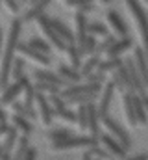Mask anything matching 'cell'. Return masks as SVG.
I'll return each instance as SVG.
<instances>
[{"mask_svg":"<svg viewBox=\"0 0 148 160\" xmlns=\"http://www.w3.org/2000/svg\"><path fill=\"white\" fill-rule=\"evenodd\" d=\"M22 17H13L11 24H9V34L6 39V47H4V58L0 63V88L4 89L9 84V77H11V65L15 60V50L19 45V36L22 32Z\"/></svg>","mask_w":148,"mask_h":160,"instance_id":"1","label":"cell"},{"mask_svg":"<svg viewBox=\"0 0 148 160\" xmlns=\"http://www.w3.org/2000/svg\"><path fill=\"white\" fill-rule=\"evenodd\" d=\"M126 6L132 11L133 19L137 21L139 32H141V38H143V48H145V54H146V60H148V15L143 9L139 0H126Z\"/></svg>","mask_w":148,"mask_h":160,"instance_id":"2","label":"cell"},{"mask_svg":"<svg viewBox=\"0 0 148 160\" xmlns=\"http://www.w3.org/2000/svg\"><path fill=\"white\" fill-rule=\"evenodd\" d=\"M93 145H100V140L89 136H71L63 142H54L52 143V151H69V149H89Z\"/></svg>","mask_w":148,"mask_h":160,"instance_id":"3","label":"cell"},{"mask_svg":"<svg viewBox=\"0 0 148 160\" xmlns=\"http://www.w3.org/2000/svg\"><path fill=\"white\" fill-rule=\"evenodd\" d=\"M30 84V78L28 77H21L19 80H13V82H9L4 89H2V95H0V104L2 106H7V104H11V102H15L17 99H19V95L24 91V88Z\"/></svg>","mask_w":148,"mask_h":160,"instance_id":"4","label":"cell"},{"mask_svg":"<svg viewBox=\"0 0 148 160\" xmlns=\"http://www.w3.org/2000/svg\"><path fill=\"white\" fill-rule=\"evenodd\" d=\"M37 24H39L41 32L46 36L48 43H50L56 50H59V52H65V50H67V43H65V41L56 34V30H54V28H52V24H50V17H48L46 13H43V15L37 19Z\"/></svg>","mask_w":148,"mask_h":160,"instance_id":"5","label":"cell"},{"mask_svg":"<svg viewBox=\"0 0 148 160\" xmlns=\"http://www.w3.org/2000/svg\"><path fill=\"white\" fill-rule=\"evenodd\" d=\"M102 125L108 128V132H109L113 138H117L118 142H120V145L126 149V151H130L132 149V138H130V134L117 123V121L113 119V118H109V116H106L104 119H102Z\"/></svg>","mask_w":148,"mask_h":160,"instance_id":"6","label":"cell"},{"mask_svg":"<svg viewBox=\"0 0 148 160\" xmlns=\"http://www.w3.org/2000/svg\"><path fill=\"white\" fill-rule=\"evenodd\" d=\"M115 84H113V80H109L104 88H102V93H100V101H98V116H100V119H104L108 114H109V106H111V101H113V95H115Z\"/></svg>","mask_w":148,"mask_h":160,"instance_id":"7","label":"cell"},{"mask_svg":"<svg viewBox=\"0 0 148 160\" xmlns=\"http://www.w3.org/2000/svg\"><path fill=\"white\" fill-rule=\"evenodd\" d=\"M100 143L104 145V149L109 153L113 158H124V157L128 155V151L120 145V142H118L117 138H113L109 132H108V134H104V132L100 134Z\"/></svg>","mask_w":148,"mask_h":160,"instance_id":"8","label":"cell"},{"mask_svg":"<svg viewBox=\"0 0 148 160\" xmlns=\"http://www.w3.org/2000/svg\"><path fill=\"white\" fill-rule=\"evenodd\" d=\"M100 123H102V119H100V116H98L96 104H95V102H89V104H87V130H89L91 136L96 138V140H100V134H102Z\"/></svg>","mask_w":148,"mask_h":160,"instance_id":"9","label":"cell"},{"mask_svg":"<svg viewBox=\"0 0 148 160\" xmlns=\"http://www.w3.org/2000/svg\"><path fill=\"white\" fill-rule=\"evenodd\" d=\"M17 50L22 54V56H26V58H30V60H34V62H37V63H41V65H50V56L48 54H43V52H39V50H35L30 43H21L19 41V45H17Z\"/></svg>","mask_w":148,"mask_h":160,"instance_id":"10","label":"cell"},{"mask_svg":"<svg viewBox=\"0 0 148 160\" xmlns=\"http://www.w3.org/2000/svg\"><path fill=\"white\" fill-rule=\"evenodd\" d=\"M124 63H126L128 73H130V80H132V86H133V93H137V95H145V93H146V86H145V82H143V78H141L137 67H135L133 58L124 60Z\"/></svg>","mask_w":148,"mask_h":160,"instance_id":"11","label":"cell"},{"mask_svg":"<svg viewBox=\"0 0 148 160\" xmlns=\"http://www.w3.org/2000/svg\"><path fill=\"white\" fill-rule=\"evenodd\" d=\"M35 102H37V108H39V116H41V121L48 127L52 119H54V108L52 104L48 102V97L44 93H37L35 95Z\"/></svg>","mask_w":148,"mask_h":160,"instance_id":"12","label":"cell"},{"mask_svg":"<svg viewBox=\"0 0 148 160\" xmlns=\"http://www.w3.org/2000/svg\"><path fill=\"white\" fill-rule=\"evenodd\" d=\"M133 47V39H132V36L128 34V36H124V38H120V39H117L113 45H111L109 48H108V58H120L126 50H130Z\"/></svg>","mask_w":148,"mask_h":160,"instance_id":"13","label":"cell"},{"mask_svg":"<svg viewBox=\"0 0 148 160\" xmlns=\"http://www.w3.org/2000/svg\"><path fill=\"white\" fill-rule=\"evenodd\" d=\"M50 2L52 0H37V2H34V4H30V8L24 11V15H22V21L24 22H34V21H37L43 13H44V9L50 6Z\"/></svg>","mask_w":148,"mask_h":160,"instance_id":"14","label":"cell"},{"mask_svg":"<svg viewBox=\"0 0 148 160\" xmlns=\"http://www.w3.org/2000/svg\"><path fill=\"white\" fill-rule=\"evenodd\" d=\"M133 62H135V67H137L141 78L145 82V86L148 88V60H146V54H145L143 47H135V50H133Z\"/></svg>","mask_w":148,"mask_h":160,"instance_id":"15","label":"cell"},{"mask_svg":"<svg viewBox=\"0 0 148 160\" xmlns=\"http://www.w3.org/2000/svg\"><path fill=\"white\" fill-rule=\"evenodd\" d=\"M50 24H52V28L56 30V34L61 38V39L65 41L67 45H71V43H76V36L72 34V30L61 21V19H54V17H50Z\"/></svg>","mask_w":148,"mask_h":160,"instance_id":"16","label":"cell"},{"mask_svg":"<svg viewBox=\"0 0 148 160\" xmlns=\"http://www.w3.org/2000/svg\"><path fill=\"white\" fill-rule=\"evenodd\" d=\"M58 75L65 80L67 86H71V84H80V80L83 78L78 69H74L72 65H65V63H59V65H58Z\"/></svg>","mask_w":148,"mask_h":160,"instance_id":"17","label":"cell"},{"mask_svg":"<svg viewBox=\"0 0 148 160\" xmlns=\"http://www.w3.org/2000/svg\"><path fill=\"white\" fill-rule=\"evenodd\" d=\"M106 17H108V22L111 24V28L120 36V38H124V36H128V24L124 22V19L115 11V9H108V13H106Z\"/></svg>","mask_w":148,"mask_h":160,"instance_id":"18","label":"cell"},{"mask_svg":"<svg viewBox=\"0 0 148 160\" xmlns=\"http://www.w3.org/2000/svg\"><path fill=\"white\" fill-rule=\"evenodd\" d=\"M34 78L35 82H48V84H56V86H67L65 84V80L61 78L58 73H52V71H48V69H35L34 71Z\"/></svg>","mask_w":148,"mask_h":160,"instance_id":"19","label":"cell"},{"mask_svg":"<svg viewBox=\"0 0 148 160\" xmlns=\"http://www.w3.org/2000/svg\"><path fill=\"white\" fill-rule=\"evenodd\" d=\"M74 24H76V39H78V45H81V43L85 41V38L89 36V32H87L89 21H87L85 13L76 11V15H74Z\"/></svg>","mask_w":148,"mask_h":160,"instance_id":"20","label":"cell"},{"mask_svg":"<svg viewBox=\"0 0 148 160\" xmlns=\"http://www.w3.org/2000/svg\"><path fill=\"white\" fill-rule=\"evenodd\" d=\"M28 151H30V136L21 134L19 140H17L15 149L11 151V160H24V157H26Z\"/></svg>","mask_w":148,"mask_h":160,"instance_id":"21","label":"cell"},{"mask_svg":"<svg viewBox=\"0 0 148 160\" xmlns=\"http://www.w3.org/2000/svg\"><path fill=\"white\" fill-rule=\"evenodd\" d=\"M122 104H124V112H126V119L132 127L137 125V118H135V106H133V93L132 91H124L122 95Z\"/></svg>","mask_w":148,"mask_h":160,"instance_id":"22","label":"cell"},{"mask_svg":"<svg viewBox=\"0 0 148 160\" xmlns=\"http://www.w3.org/2000/svg\"><path fill=\"white\" fill-rule=\"evenodd\" d=\"M17 140H19V128H17V127H13V125H9L7 132L4 134L2 149H4L6 153H11V151L15 149V145H17Z\"/></svg>","mask_w":148,"mask_h":160,"instance_id":"23","label":"cell"},{"mask_svg":"<svg viewBox=\"0 0 148 160\" xmlns=\"http://www.w3.org/2000/svg\"><path fill=\"white\" fill-rule=\"evenodd\" d=\"M133 106H135V118H137V125L146 127V125H148L146 108H145V104H143L141 95H137V93H133Z\"/></svg>","mask_w":148,"mask_h":160,"instance_id":"24","label":"cell"},{"mask_svg":"<svg viewBox=\"0 0 148 160\" xmlns=\"http://www.w3.org/2000/svg\"><path fill=\"white\" fill-rule=\"evenodd\" d=\"M74 136L72 130L71 128H65V127H54V128H50L48 132H46V138L54 143V142H63V140H67V138H71Z\"/></svg>","mask_w":148,"mask_h":160,"instance_id":"25","label":"cell"},{"mask_svg":"<svg viewBox=\"0 0 148 160\" xmlns=\"http://www.w3.org/2000/svg\"><path fill=\"white\" fill-rule=\"evenodd\" d=\"M11 123H13V127H17V128L21 130V134H26V136H30V134L34 132V125H32V121L26 119L24 116L13 114V118H11Z\"/></svg>","mask_w":148,"mask_h":160,"instance_id":"26","label":"cell"},{"mask_svg":"<svg viewBox=\"0 0 148 160\" xmlns=\"http://www.w3.org/2000/svg\"><path fill=\"white\" fill-rule=\"evenodd\" d=\"M102 60H100V56H96V54H93V56H89L87 58V62H83L81 63V67H80V75L83 77V78H87L93 71H96L98 69V63H100Z\"/></svg>","mask_w":148,"mask_h":160,"instance_id":"27","label":"cell"},{"mask_svg":"<svg viewBox=\"0 0 148 160\" xmlns=\"http://www.w3.org/2000/svg\"><path fill=\"white\" fill-rule=\"evenodd\" d=\"M67 56H69V60H71V65H72L74 69H80L81 67V52H80V47L76 45V43H71V45H67Z\"/></svg>","mask_w":148,"mask_h":160,"instance_id":"28","label":"cell"},{"mask_svg":"<svg viewBox=\"0 0 148 160\" xmlns=\"http://www.w3.org/2000/svg\"><path fill=\"white\" fill-rule=\"evenodd\" d=\"M122 63H124L122 58H108V60H102V62L98 63V69H96V71H102V73H113V71H117Z\"/></svg>","mask_w":148,"mask_h":160,"instance_id":"29","label":"cell"},{"mask_svg":"<svg viewBox=\"0 0 148 160\" xmlns=\"http://www.w3.org/2000/svg\"><path fill=\"white\" fill-rule=\"evenodd\" d=\"M11 108H13V112L15 114H19V116H24L26 119H35L37 114L34 108H30V106H26L24 102H19V101H15V102H11Z\"/></svg>","mask_w":148,"mask_h":160,"instance_id":"30","label":"cell"},{"mask_svg":"<svg viewBox=\"0 0 148 160\" xmlns=\"http://www.w3.org/2000/svg\"><path fill=\"white\" fill-rule=\"evenodd\" d=\"M96 45H98L96 36L89 34V36L85 38V41H83L81 45H78V47H80V52H81L83 56H93V54H95V50H96Z\"/></svg>","mask_w":148,"mask_h":160,"instance_id":"31","label":"cell"},{"mask_svg":"<svg viewBox=\"0 0 148 160\" xmlns=\"http://www.w3.org/2000/svg\"><path fill=\"white\" fill-rule=\"evenodd\" d=\"M100 95L98 93H81V95H76L72 99H69L67 101V106L69 104H76V106H80V104H89V102H95V99H98Z\"/></svg>","mask_w":148,"mask_h":160,"instance_id":"32","label":"cell"},{"mask_svg":"<svg viewBox=\"0 0 148 160\" xmlns=\"http://www.w3.org/2000/svg\"><path fill=\"white\" fill-rule=\"evenodd\" d=\"M34 88H35L37 93H44V95H56V93L61 91L59 86H56V84H48V82H37V84H34Z\"/></svg>","mask_w":148,"mask_h":160,"instance_id":"33","label":"cell"},{"mask_svg":"<svg viewBox=\"0 0 148 160\" xmlns=\"http://www.w3.org/2000/svg\"><path fill=\"white\" fill-rule=\"evenodd\" d=\"M87 32H89V34H93V36H100V38H106V36H109V34H108V26H106V24H102L100 21L89 22V26H87Z\"/></svg>","mask_w":148,"mask_h":160,"instance_id":"34","label":"cell"},{"mask_svg":"<svg viewBox=\"0 0 148 160\" xmlns=\"http://www.w3.org/2000/svg\"><path fill=\"white\" fill-rule=\"evenodd\" d=\"M24 65H26L24 58H15L13 60V65H11V77H13V80H19L24 75Z\"/></svg>","mask_w":148,"mask_h":160,"instance_id":"35","label":"cell"},{"mask_svg":"<svg viewBox=\"0 0 148 160\" xmlns=\"http://www.w3.org/2000/svg\"><path fill=\"white\" fill-rule=\"evenodd\" d=\"M76 123L80 130H87V104H80L76 112Z\"/></svg>","mask_w":148,"mask_h":160,"instance_id":"36","label":"cell"},{"mask_svg":"<svg viewBox=\"0 0 148 160\" xmlns=\"http://www.w3.org/2000/svg\"><path fill=\"white\" fill-rule=\"evenodd\" d=\"M87 151L91 153V157H93V158H98V160H113V157H111V155L106 151V149H104V147H100V145H93V147H89Z\"/></svg>","mask_w":148,"mask_h":160,"instance_id":"37","label":"cell"},{"mask_svg":"<svg viewBox=\"0 0 148 160\" xmlns=\"http://www.w3.org/2000/svg\"><path fill=\"white\" fill-rule=\"evenodd\" d=\"M30 45L35 48V50H39V52H43V54H50V43L44 39H41V38H32L30 39Z\"/></svg>","mask_w":148,"mask_h":160,"instance_id":"38","label":"cell"},{"mask_svg":"<svg viewBox=\"0 0 148 160\" xmlns=\"http://www.w3.org/2000/svg\"><path fill=\"white\" fill-rule=\"evenodd\" d=\"M24 104L26 106H30V108H34V102H35V95H37V91H35V88H34V84H28L26 88H24Z\"/></svg>","mask_w":148,"mask_h":160,"instance_id":"39","label":"cell"},{"mask_svg":"<svg viewBox=\"0 0 148 160\" xmlns=\"http://www.w3.org/2000/svg\"><path fill=\"white\" fill-rule=\"evenodd\" d=\"M48 102L52 104V108H54V112H58V110H63V108H67V101L59 95V93H56V95H48Z\"/></svg>","mask_w":148,"mask_h":160,"instance_id":"40","label":"cell"},{"mask_svg":"<svg viewBox=\"0 0 148 160\" xmlns=\"http://www.w3.org/2000/svg\"><path fill=\"white\" fill-rule=\"evenodd\" d=\"M115 41H117V38H115V36H106V39L102 41V43H98V45H96V50H95V54H96V56H100V54H106V52H108V48H109Z\"/></svg>","mask_w":148,"mask_h":160,"instance_id":"41","label":"cell"},{"mask_svg":"<svg viewBox=\"0 0 148 160\" xmlns=\"http://www.w3.org/2000/svg\"><path fill=\"white\" fill-rule=\"evenodd\" d=\"M118 75L122 77V82H124V88H126V91H132L133 93V86H132V80H130V73H128V67H126V63H122L118 69Z\"/></svg>","mask_w":148,"mask_h":160,"instance_id":"42","label":"cell"},{"mask_svg":"<svg viewBox=\"0 0 148 160\" xmlns=\"http://www.w3.org/2000/svg\"><path fill=\"white\" fill-rule=\"evenodd\" d=\"M54 116H58L59 119L67 121V123H76V112H74V110H71V108L58 110V112H54Z\"/></svg>","mask_w":148,"mask_h":160,"instance_id":"43","label":"cell"},{"mask_svg":"<svg viewBox=\"0 0 148 160\" xmlns=\"http://www.w3.org/2000/svg\"><path fill=\"white\" fill-rule=\"evenodd\" d=\"M85 80L91 82V84H106V73H102V71H93Z\"/></svg>","mask_w":148,"mask_h":160,"instance_id":"44","label":"cell"},{"mask_svg":"<svg viewBox=\"0 0 148 160\" xmlns=\"http://www.w3.org/2000/svg\"><path fill=\"white\" fill-rule=\"evenodd\" d=\"M4 2V6H6V9L7 11H11L13 15H19V11H21V2L19 0H2Z\"/></svg>","mask_w":148,"mask_h":160,"instance_id":"45","label":"cell"},{"mask_svg":"<svg viewBox=\"0 0 148 160\" xmlns=\"http://www.w3.org/2000/svg\"><path fill=\"white\" fill-rule=\"evenodd\" d=\"M113 84H115V88L118 89V91H126V88H124V82H122V77L118 75V71H113Z\"/></svg>","mask_w":148,"mask_h":160,"instance_id":"46","label":"cell"},{"mask_svg":"<svg viewBox=\"0 0 148 160\" xmlns=\"http://www.w3.org/2000/svg\"><path fill=\"white\" fill-rule=\"evenodd\" d=\"M89 2H95V0H65V6L67 8H78V6L89 4Z\"/></svg>","mask_w":148,"mask_h":160,"instance_id":"47","label":"cell"},{"mask_svg":"<svg viewBox=\"0 0 148 160\" xmlns=\"http://www.w3.org/2000/svg\"><path fill=\"white\" fill-rule=\"evenodd\" d=\"M78 11L87 15L89 11H95V4H93V2H89V4H81V6H78Z\"/></svg>","mask_w":148,"mask_h":160,"instance_id":"48","label":"cell"},{"mask_svg":"<svg viewBox=\"0 0 148 160\" xmlns=\"http://www.w3.org/2000/svg\"><path fill=\"white\" fill-rule=\"evenodd\" d=\"M117 160H148V153H139V155H133V157H124V158H117Z\"/></svg>","mask_w":148,"mask_h":160,"instance_id":"49","label":"cell"},{"mask_svg":"<svg viewBox=\"0 0 148 160\" xmlns=\"http://www.w3.org/2000/svg\"><path fill=\"white\" fill-rule=\"evenodd\" d=\"M35 158H37V149H35V147H30V151L26 153L24 160H35Z\"/></svg>","mask_w":148,"mask_h":160,"instance_id":"50","label":"cell"},{"mask_svg":"<svg viewBox=\"0 0 148 160\" xmlns=\"http://www.w3.org/2000/svg\"><path fill=\"white\" fill-rule=\"evenodd\" d=\"M0 123H7V114L4 112V106L0 104Z\"/></svg>","mask_w":148,"mask_h":160,"instance_id":"51","label":"cell"},{"mask_svg":"<svg viewBox=\"0 0 148 160\" xmlns=\"http://www.w3.org/2000/svg\"><path fill=\"white\" fill-rule=\"evenodd\" d=\"M7 128H9L7 123H0V136H4V134L7 132Z\"/></svg>","mask_w":148,"mask_h":160,"instance_id":"52","label":"cell"},{"mask_svg":"<svg viewBox=\"0 0 148 160\" xmlns=\"http://www.w3.org/2000/svg\"><path fill=\"white\" fill-rule=\"evenodd\" d=\"M141 99H143V104H145V108H146V114H148V93L141 95Z\"/></svg>","mask_w":148,"mask_h":160,"instance_id":"53","label":"cell"},{"mask_svg":"<svg viewBox=\"0 0 148 160\" xmlns=\"http://www.w3.org/2000/svg\"><path fill=\"white\" fill-rule=\"evenodd\" d=\"M81 160H93V157H91V153H89L87 149L83 151V155H81Z\"/></svg>","mask_w":148,"mask_h":160,"instance_id":"54","label":"cell"},{"mask_svg":"<svg viewBox=\"0 0 148 160\" xmlns=\"http://www.w3.org/2000/svg\"><path fill=\"white\" fill-rule=\"evenodd\" d=\"M0 160H11V153H6V151H4V153H2V158Z\"/></svg>","mask_w":148,"mask_h":160,"instance_id":"55","label":"cell"},{"mask_svg":"<svg viewBox=\"0 0 148 160\" xmlns=\"http://www.w3.org/2000/svg\"><path fill=\"white\" fill-rule=\"evenodd\" d=\"M0 50H2V30H0Z\"/></svg>","mask_w":148,"mask_h":160,"instance_id":"56","label":"cell"},{"mask_svg":"<svg viewBox=\"0 0 148 160\" xmlns=\"http://www.w3.org/2000/svg\"><path fill=\"white\" fill-rule=\"evenodd\" d=\"M2 153H4V149H2V143H0V158H2Z\"/></svg>","mask_w":148,"mask_h":160,"instance_id":"57","label":"cell"},{"mask_svg":"<svg viewBox=\"0 0 148 160\" xmlns=\"http://www.w3.org/2000/svg\"><path fill=\"white\" fill-rule=\"evenodd\" d=\"M19 2H21V4H26V2H30V0H19Z\"/></svg>","mask_w":148,"mask_h":160,"instance_id":"58","label":"cell"},{"mask_svg":"<svg viewBox=\"0 0 148 160\" xmlns=\"http://www.w3.org/2000/svg\"><path fill=\"white\" fill-rule=\"evenodd\" d=\"M102 2H104V4H109L111 0H102Z\"/></svg>","mask_w":148,"mask_h":160,"instance_id":"59","label":"cell"},{"mask_svg":"<svg viewBox=\"0 0 148 160\" xmlns=\"http://www.w3.org/2000/svg\"><path fill=\"white\" fill-rule=\"evenodd\" d=\"M34 2H37V0H30V4H34Z\"/></svg>","mask_w":148,"mask_h":160,"instance_id":"60","label":"cell"},{"mask_svg":"<svg viewBox=\"0 0 148 160\" xmlns=\"http://www.w3.org/2000/svg\"><path fill=\"white\" fill-rule=\"evenodd\" d=\"M93 160H98V158H93Z\"/></svg>","mask_w":148,"mask_h":160,"instance_id":"61","label":"cell"},{"mask_svg":"<svg viewBox=\"0 0 148 160\" xmlns=\"http://www.w3.org/2000/svg\"><path fill=\"white\" fill-rule=\"evenodd\" d=\"M0 4H2V0H0Z\"/></svg>","mask_w":148,"mask_h":160,"instance_id":"62","label":"cell"},{"mask_svg":"<svg viewBox=\"0 0 148 160\" xmlns=\"http://www.w3.org/2000/svg\"><path fill=\"white\" fill-rule=\"evenodd\" d=\"M145 2H148V0H145Z\"/></svg>","mask_w":148,"mask_h":160,"instance_id":"63","label":"cell"}]
</instances>
